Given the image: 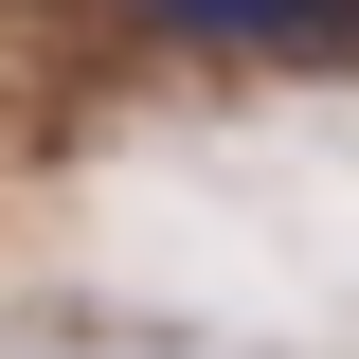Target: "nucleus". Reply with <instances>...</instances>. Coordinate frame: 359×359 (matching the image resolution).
<instances>
[{"label": "nucleus", "instance_id": "f257e3e1", "mask_svg": "<svg viewBox=\"0 0 359 359\" xmlns=\"http://www.w3.org/2000/svg\"><path fill=\"white\" fill-rule=\"evenodd\" d=\"M144 36H198V54H323L359 36V0H126Z\"/></svg>", "mask_w": 359, "mask_h": 359}]
</instances>
